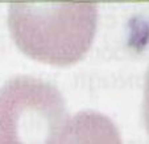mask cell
I'll return each mask as SVG.
<instances>
[{"instance_id": "obj_1", "label": "cell", "mask_w": 149, "mask_h": 144, "mask_svg": "<svg viewBox=\"0 0 149 144\" xmlns=\"http://www.w3.org/2000/svg\"><path fill=\"white\" fill-rule=\"evenodd\" d=\"M96 23L93 1L12 3L8 8L9 31L20 50L56 66L75 64L87 53Z\"/></svg>"}, {"instance_id": "obj_2", "label": "cell", "mask_w": 149, "mask_h": 144, "mask_svg": "<svg viewBox=\"0 0 149 144\" xmlns=\"http://www.w3.org/2000/svg\"><path fill=\"white\" fill-rule=\"evenodd\" d=\"M61 93L34 77H16L0 89V144H59L68 124Z\"/></svg>"}, {"instance_id": "obj_3", "label": "cell", "mask_w": 149, "mask_h": 144, "mask_svg": "<svg viewBox=\"0 0 149 144\" xmlns=\"http://www.w3.org/2000/svg\"><path fill=\"white\" fill-rule=\"evenodd\" d=\"M59 144H123L115 124L95 111L79 113L69 122Z\"/></svg>"}, {"instance_id": "obj_4", "label": "cell", "mask_w": 149, "mask_h": 144, "mask_svg": "<svg viewBox=\"0 0 149 144\" xmlns=\"http://www.w3.org/2000/svg\"><path fill=\"white\" fill-rule=\"evenodd\" d=\"M144 116H145L146 128L149 132V70L146 75V83H145V94H144Z\"/></svg>"}]
</instances>
